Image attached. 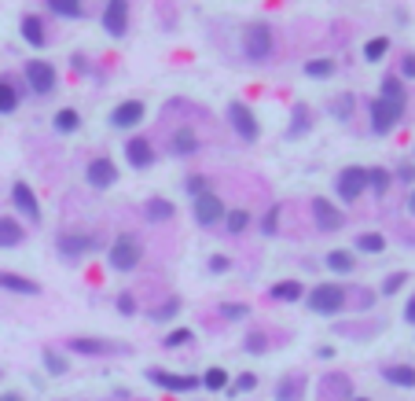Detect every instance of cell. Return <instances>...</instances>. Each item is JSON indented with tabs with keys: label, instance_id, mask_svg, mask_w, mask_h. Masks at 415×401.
I'll return each instance as SVG.
<instances>
[{
	"label": "cell",
	"instance_id": "cell-1",
	"mask_svg": "<svg viewBox=\"0 0 415 401\" xmlns=\"http://www.w3.org/2000/svg\"><path fill=\"white\" fill-rule=\"evenodd\" d=\"M305 302H309L313 313L320 316H335L345 309V291L338 284H316L313 291H305Z\"/></svg>",
	"mask_w": 415,
	"mask_h": 401
},
{
	"label": "cell",
	"instance_id": "cell-2",
	"mask_svg": "<svg viewBox=\"0 0 415 401\" xmlns=\"http://www.w3.org/2000/svg\"><path fill=\"white\" fill-rule=\"evenodd\" d=\"M144 258V243L136 236H118L111 243V255H107V262H111L114 272H129V269H136Z\"/></svg>",
	"mask_w": 415,
	"mask_h": 401
},
{
	"label": "cell",
	"instance_id": "cell-3",
	"mask_svg": "<svg viewBox=\"0 0 415 401\" xmlns=\"http://www.w3.org/2000/svg\"><path fill=\"white\" fill-rule=\"evenodd\" d=\"M243 52L250 63H261V59H269L272 55V30L265 23H250L243 30Z\"/></svg>",
	"mask_w": 415,
	"mask_h": 401
},
{
	"label": "cell",
	"instance_id": "cell-4",
	"mask_svg": "<svg viewBox=\"0 0 415 401\" xmlns=\"http://www.w3.org/2000/svg\"><path fill=\"white\" fill-rule=\"evenodd\" d=\"M228 122H232V129H235V137H239V140L254 144V140L261 137V125H257V118H254V111L247 107V103L232 100V103H228Z\"/></svg>",
	"mask_w": 415,
	"mask_h": 401
},
{
	"label": "cell",
	"instance_id": "cell-5",
	"mask_svg": "<svg viewBox=\"0 0 415 401\" xmlns=\"http://www.w3.org/2000/svg\"><path fill=\"white\" fill-rule=\"evenodd\" d=\"M147 379L155 387L169 390V394H188V390H199L203 387L199 375H177V372H162V368H147Z\"/></svg>",
	"mask_w": 415,
	"mask_h": 401
},
{
	"label": "cell",
	"instance_id": "cell-6",
	"mask_svg": "<svg viewBox=\"0 0 415 401\" xmlns=\"http://www.w3.org/2000/svg\"><path fill=\"white\" fill-rule=\"evenodd\" d=\"M26 81H30V89H33V96H48L52 89H55V67L48 59H30L26 63Z\"/></svg>",
	"mask_w": 415,
	"mask_h": 401
},
{
	"label": "cell",
	"instance_id": "cell-7",
	"mask_svg": "<svg viewBox=\"0 0 415 401\" xmlns=\"http://www.w3.org/2000/svg\"><path fill=\"white\" fill-rule=\"evenodd\" d=\"M335 188H338V196L345 203H357L364 196V188H367V170L364 166H345V170L338 173V181H335Z\"/></svg>",
	"mask_w": 415,
	"mask_h": 401
},
{
	"label": "cell",
	"instance_id": "cell-8",
	"mask_svg": "<svg viewBox=\"0 0 415 401\" xmlns=\"http://www.w3.org/2000/svg\"><path fill=\"white\" fill-rule=\"evenodd\" d=\"M401 114H404V107H397V103H386L382 96L371 100V129H375L379 137H386L393 125L401 122Z\"/></svg>",
	"mask_w": 415,
	"mask_h": 401
},
{
	"label": "cell",
	"instance_id": "cell-9",
	"mask_svg": "<svg viewBox=\"0 0 415 401\" xmlns=\"http://www.w3.org/2000/svg\"><path fill=\"white\" fill-rule=\"evenodd\" d=\"M103 30L111 33L114 41L125 37V30H129V0H107V8H103Z\"/></svg>",
	"mask_w": 415,
	"mask_h": 401
},
{
	"label": "cell",
	"instance_id": "cell-10",
	"mask_svg": "<svg viewBox=\"0 0 415 401\" xmlns=\"http://www.w3.org/2000/svg\"><path fill=\"white\" fill-rule=\"evenodd\" d=\"M67 350H74V353H81V357H111V353H125L129 346L111 343V339H85V335H77V339L67 343Z\"/></svg>",
	"mask_w": 415,
	"mask_h": 401
},
{
	"label": "cell",
	"instance_id": "cell-11",
	"mask_svg": "<svg viewBox=\"0 0 415 401\" xmlns=\"http://www.w3.org/2000/svg\"><path fill=\"white\" fill-rule=\"evenodd\" d=\"M85 177H89V184L92 188H111V184H118V166L107 159V155H99V159H92L89 162V170H85Z\"/></svg>",
	"mask_w": 415,
	"mask_h": 401
},
{
	"label": "cell",
	"instance_id": "cell-12",
	"mask_svg": "<svg viewBox=\"0 0 415 401\" xmlns=\"http://www.w3.org/2000/svg\"><path fill=\"white\" fill-rule=\"evenodd\" d=\"M144 114H147V107L140 100H125V103H118V107L111 111V125L114 129H133V125L144 122Z\"/></svg>",
	"mask_w": 415,
	"mask_h": 401
},
{
	"label": "cell",
	"instance_id": "cell-13",
	"mask_svg": "<svg viewBox=\"0 0 415 401\" xmlns=\"http://www.w3.org/2000/svg\"><path fill=\"white\" fill-rule=\"evenodd\" d=\"M225 214H228L225 203L217 199L213 192H206V196L195 199V221H199V225H217V221H225Z\"/></svg>",
	"mask_w": 415,
	"mask_h": 401
},
{
	"label": "cell",
	"instance_id": "cell-14",
	"mask_svg": "<svg viewBox=\"0 0 415 401\" xmlns=\"http://www.w3.org/2000/svg\"><path fill=\"white\" fill-rule=\"evenodd\" d=\"M313 218H316V225L320 228H327V232H338L342 225H345V214L335 206V203H327L323 196H316L313 199Z\"/></svg>",
	"mask_w": 415,
	"mask_h": 401
},
{
	"label": "cell",
	"instance_id": "cell-15",
	"mask_svg": "<svg viewBox=\"0 0 415 401\" xmlns=\"http://www.w3.org/2000/svg\"><path fill=\"white\" fill-rule=\"evenodd\" d=\"M11 203H15L18 214H26L30 221H37V218H41V203H37L33 188H30L26 181H15V188H11Z\"/></svg>",
	"mask_w": 415,
	"mask_h": 401
},
{
	"label": "cell",
	"instance_id": "cell-16",
	"mask_svg": "<svg viewBox=\"0 0 415 401\" xmlns=\"http://www.w3.org/2000/svg\"><path fill=\"white\" fill-rule=\"evenodd\" d=\"M125 159H129L133 170H147V166L155 162V147H151L147 137H133V140L125 144Z\"/></svg>",
	"mask_w": 415,
	"mask_h": 401
},
{
	"label": "cell",
	"instance_id": "cell-17",
	"mask_svg": "<svg viewBox=\"0 0 415 401\" xmlns=\"http://www.w3.org/2000/svg\"><path fill=\"white\" fill-rule=\"evenodd\" d=\"M169 147H173V155L188 159V155H195V151H199V137H195V129H191V125H180V129L173 133Z\"/></svg>",
	"mask_w": 415,
	"mask_h": 401
},
{
	"label": "cell",
	"instance_id": "cell-18",
	"mask_svg": "<svg viewBox=\"0 0 415 401\" xmlns=\"http://www.w3.org/2000/svg\"><path fill=\"white\" fill-rule=\"evenodd\" d=\"M0 287L11 291V294H41V284L30 277H18V272H4L0 269Z\"/></svg>",
	"mask_w": 415,
	"mask_h": 401
},
{
	"label": "cell",
	"instance_id": "cell-19",
	"mask_svg": "<svg viewBox=\"0 0 415 401\" xmlns=\"http://www.w3.org/2000/svg\"><path fill=\"white\" fill-rule=\"evenodd\" d=\"M89 250H96L92 236H63L59 240V255L63 258H81V255H89Z\"/></svg>",
	"mask_w": 415,
	"mask_h": 401
},
{
	"label": "cell",
	"instance_id": "cell-20",
	"mask_svg": "<svg viewBox=\"0 0 415 401\" xmlns=\"http://www.w3.org/2000/svg\"><path fill=\"white\" fill-rule=\"evenodd\" d=\"M382 379L386 383H393V387H415V368L411 365H386L382 368Z\"/></svg>",
	"mask_w": 415,
	"mask_h": 401
},
{
	"label": "cell",
	"instance_id": "cell-21",
	"mask_svg": "<svg viewBox=\"0 0 415 401\" xmlns=\"http://www.w3.org/2000/svg\"><path fill=\"white\" fill-rule=\"evenodd\" d=\"M26 240V232H23V225H18L15 218H0V247H18Z\"/></svg>",
	"mask_w": 415,
	"mask_h": 401
},
{
	"label": "cell",
	"instance_id": "cell-22",
	"mask_svg": "<svg viewBox=\"0 0 415 401\" xmlns=\"http://www.w3.org/2000/svg\"><path fill=\"white\" fill-rule=\"evenodd\" d=\"M269 294H272L276 302H301L305 299V287L298 280H279V284H272Z\"/></svg>",
	"mask_w": 415,
	"mask_h": 401
},
{
	"label": "cell",
	"instance_id": "cell-23",
	"mask_svg": "<svg viewBox=\"0 0 415 401\" xmlns=\"http://www.w3.org/2000/svg\"><path fill=\"white\" fill-rule=\"evenodd\" d=\"M23 41H26V45H33V48H41V45H45V23H41V18L37 15H23Z\"/></svg>",
	"mask_w": 415,
	"mask_h": 401
},
{
	"label": "cell",
	"instance_id": "cell-24",
	"mask_svg": "<svg viewBox=\"0 0 415 401\" xmlns=\"http://www.w3.org/2000/svg\"><path fill=\"white\" fill-rule=\"evenodd\" d=\"M173 214H177V206H173L169 199H147V206H144L147 221H169Z\"/></svg>",
	"mask_w": 415,
	"mask_h": 401
},
{
	"label": "cell",
	"instance_id": "cell-25",
	"mask_svg": "<svg viewBox=\"0 0 415 401\" xmlns=\"http://www.w3.org/2000/svg\"><path fill=\"white\" fill-rule=\"evenodd\" d=\"M52 125H55V133H77L81 129V114L74 107H63V111H55Z\"/></svg>",
	"mask_w": 415,
	"mask_h": 401
},
{
	"label": "cell",
	"instance_id": "cell-26",
	"mask_svg": "<svg viewBox=\"0 0 415 401\" xmlns=\"http://www.w3.org/2000/svg\"><path fill=\"white\" fill-rule=\"evenodd\" d=\"M382 100L386 103H397V107H404V85H401V77H393V74H386L382 77Z\"/></svg>",
	"mask_w": 415,
	"mask_h": 401
},
{
	"label": "cell",
	"instance_id": "cell-27",
	"mask_svg": "<svg viewBox=\"0 0 415 401\" xmlns=\"http://www.w3.org/2000/svg\"><path fill=\"white\" fill-rule=\"evenodd\" d=\"M327 269H331V272H353L357 258L349 255V250H327Z\"/></svg>",
	"mask_w": 415,
	"mask_h": 401
},
{
	"label": "cell",
	"instance_id": "cell-28",
	"mask_svg": "<svg viewBox=\"0 0 415 401\" xmlns=\"http://www.w3.org/2000/svg\"><path fill=\"white\" fill-rule=\"evenodd\" d=\"M393 184V177H389V170H382V166H371L367 170V188L375 196H386V188Z\"/></svg>",
	"mask_w": 415,
	"mask_h": 401
},
{
	"label": "cell",
	"instance_id": "cell-29",
	"mask_svg": "<svg viewBox=\"0 0 415 401\" xmlns=\"http://www.w3.org/2000/svg\"><path fill=\"white\" fill-rule=\"evenodd\" d=\"M15 107H18V89L8 77H0V114H11Z\"/></svg>",
	"mask_w": 415,
	"mask_h": 401
},
{
	"label": "cell",
	"instance_id": "cell-30",
	"mask_svg": "<svg viewBox=\"0 0 415 401\" xmlns=\"http://www.w3.org/2000/svg\"><path fill=\"white\" fill-rule=\"evenodd\" d=\"M357 250H364V255H382L386 236H379V232H364V236H357Z\"/></svg>",
	"mask_w": 415,
	"mask_h": 401
},
{
	"label": "cell",
	"instance_id": "cell-31",
	"mask_svg": "<svg viewBox=\"0 0 415 401\" xmlns=\"http://www.w3.org/2000/svg\"><path fill=\"white\" fill-rule=\"evenodd\" d=\"M48 8H52L55 15H63V18H81V15H85L81 0H48Z\"/></svg>",
	"mask_w": 415,
	"mask_h": 401
},
{
	"label": "cell",
	"instance_id": "cell-32",
	"mask_svg": "<svg viewBox=\"0 0 415 401\" xmlns=\"http://www.w3.org/2000/svg\"><path fill=\"white\" fill-rule=\"evenodd\" d=\"M386 52H389V37H371L367 45H364V59L367 63H379Z\"/></svg>",
	"mask_w": 415,
	"mask_h": 401
},
{
	"label": "cell",
	"instance_id": "cell-33",
	"mask_svg": "<svg viewBox=\"0 0 415 401\" xmlns=\"http://www.w3.org/2000/svg\"><path fill=\"white\" fill-rule=\"evenodd\" d=\"M305 74H309V77H331L335 74V59H309V63H305Z\"/></svg>",
	"mask_w": 415,
	"mask_h": 401
},
{
	"label": "cell",
	"instance_id": "cell-34",
	"mask_svg": "<svg viewBox=\"0 0 415 401\" xmlns=\"http://www.w3.org/2000/svg\"><path fill=\"white\" fill-rule=\"evenodd\" d=\"M225 225H228L232 236H239L243 228H250V214H247V210H228V214H225Z\"/></svg>",
	"mask_w": 415,
	"mask_h": 401
},
{
	"label": "cell",
	"instance_id": "cell-35",
	"mask_svg": "<svg viewBox=\"0 0 415 401\" xmlns=\"http://www.w3.org/2000/svg\"><path fill=\"white\" fill-rule=\"evenodd\" d=\"M243 350H247V353H269V335H265V331H247Z\"/></svg>",
	"mask_w": 415,
	"mask_h": 401
},
{
	"label": "cell",
	"instance_id": "cell-36",
	"mask_svg": "<svg viewBox=\"0 0 415 401\" xmlns=\"http://www.w3.org/2000/svg\"><path fill=\"white\" fill-rule=\"evenodd\" d=\"M180 313V299H166L158 309H151V321H173Z\"/></svg>",
	"mask_w": 415,
	"mask_h": 401
},
{
	"label": "cell",
	"instance_id": "cell-37",
	"mask_svg": "<svg viewBox=\"0 0 415 401\" xmlns=\"http://www.w3.org/2000/svg\"><path fill=\"white\" fill-rule=\"evenodd\" d=\"M203 387H206V390H225V387H228V372H225V368H210V372L203 375Z\"/></svg>",
	"mask_w": 415,
	"mask_h": 401
},
{
	"label": "cell",
	"instance_id": "cell-38",
	"mask_svg": "<svg viewBox=\"0 0 415 401\" xmlns=\"http://www.w3.org/2000/svg\"><path fill=\"white\" fill-rule=\"evenodd\" d=\"M254 387H257V375H254V372H239V375H235V383H232V390H228V394H232V397H235V394H250Z\"/></svg>",
	"mask_w": 415,
	"mask_h": 401
},
{
	"label": "cell",
	"instance_id": "cell-39",
	"mask_svg": "<svg viewBox=\"0 0 415 401\" xmlns=\"http://www.w3.org/2000/svg\"><path fill=\"white\" fill-rule=\"evenodd\" d=\"M261 232H265V236H276L279 232V206H272L265 218H261Z\"/></svg>",
	"mask_w": 415,
	"mask_h": 401
},
{
	"label": "cell",
	"instance_id": "cell-40",
	"mask_svg": "<svg viewBox=\"0 0 415 401\" xmlns=\"http://www.w3.org/2000/svg\"><path fill=\"white\" fill-rule=\"evenodd\" d=\"M45 368H48L52 375H63V372H67V361H63L55 350H45Z\"/></svg>",
	"mask_w": 415,
	"mask_h": 401
},
{
	"label": "cell",
	"instance_id": "cell-41",
	"mask_svg": "<svg viewBox=\"0 0 415 401\" xmlns=\"http://www.w3.org/2000/svg\"><path fill=\"white\" fill-rule=\"evenodd\" d=\"M162 343H166L169 350H173V346H184V343H191V331H188V328H173Z\"/></svg>",
	"mask_w": 415,
	"mask_h": 401
},
{
	"label": "cell",
	"instance_id": "cell-42",
	"mask_svg": "<svg viewBox=\"0 0 415 401\" xmlns=\"http://www.w3.org/2000/svg\"><path fill=\"white\" fill-rule=\"evenodd\" d=\"M184 188H188V192H191L195 199H199V196H206V192H210V181L195 173V177H188V184H184Z\"/></svg>",
	"mask_w": 415,
	"mask_h": 401
},
{
	"label": "cell",
	"instance_id": "cell-43",
	"mask_svg": "<svg viewBox=\"0 0 415 401\" xmlns=\"http://www.w3.org/2000/svg\"><path fill=\"white\" fill-rule=\"evenodd\" d=\"M404 280H408V272H393V277H386V280H382V294L401 291V287H404Z\"/></svg>",
	"mask_w": 415,
	"mask_h": 401
},
{
	"label": "cell",
	"instance_id": "cell-44",
	"mask_svg": "<svg viewBox=\"0 0 415 401\" xmlns=\"http://www.w3.org/2000/svg\"><path fill=\"white\" fill-rule=\"evenodd\" d=\"M305 129H309V111H294V125H291V137H298V133H305Z\"/></svg>",
	"mask_w": 415,
	"mask_h": 401
},
{
	"label": "cell",
	"instance_id": "cell-45",
	"mask_svg": "<svg viewBox=\"0 0 415 401\" xmlns=\"http://www.w3.org/2000/svg\"><path fill=\"white\" fill-rule=\"evenodd\" d=\"M221 313H225V316H228V321H243V316H247V313H250V306H243V302H239V306H225V309H221Z\"/></svg>",
	"mask_w": 415,
	"mask_h": 401
},
{
	"label": "cell",
	"instance_id": "cell-46",
	"mask_svg": "<svg viewBox=\"0 0 415 401\" xmlns=\"http://www.w3.org/2000/svg\"><path fill=\"white\" fill-rule=\"evenodd\" d=\"M228 269H232V262L225 255H210V272H228Z\"/></svg>",
	"mask_w": 415,
	"mask_h": 401
},
{
	"label": "cell",
	"instance_id": "cell-47",
	"mask_svg": "<svg viewBox=\"0 0 415 401\" xmlns=\"http://www.w3.org/2000/svg\"><path fill=\"white\" fill-rule=\"evenodd\" d=\"M118 313H125V316L136 313V299H133V294H122V299H118Z\"/></svg>",
	"mask_w": 415,
	"mask_h": 401
},
{
	"label": "cell",
	"instance_id": "cell-48",
	"mask_svg": "<svg viewBox=\"0 0 415 401\" xmlns=\"http://www.w3.org/2000/svg\"><path fill=\"white\" fill-rule=\"evenodd\" d=\"M349 103H353V96H349V92H342V100L335 103V107H331V111H335L338 118H345V114H349Z\"/></svg>",
	"mask_w": 415,
	"mask_h": 401
},
{
	"label": "cell",
	"instance_id": "cell-49",
	"mask_svg": "<svg viewBox=\"0 0 415 401\" xmlns=\"http://www.w3.org/2000/svg\"><path fill=\"white\" fill-rule=\"evenodd\" d=\"M401 74H404V77H415V55H404V63H401Z\"/></svg>",
	"mask_w": 415,
	"mask_h": 401
},
{
	"label": "cell",
	"instance_id": "cell-50",
	"mask_svg": "<svg viewBox=\"0 0 415 401\" xmlns=\"http://www.w3.org/2000/svg\"><path fill=\"white\" fill-rule=\"evenodd\" d=\"M397 173H401V181H408V184H415V166H408V162H404V166H401V170H397Z\"/></svg>",
	"mask_w": 415,
	"mask_h": 401
},
{
	"label": "cell",
	"instance_id": "cell-51",
	"mask_svg": "<svg viewBox=\"0 0 415 401\" xmlns=\"http://www.w3.org/2000/svg\"><path fill=\"white\" fill-rule=\"evenodd\" d=\"M404 321H408V324H415V294H411V302L404 306Z\"/></svg>",
	"mask_w": 415,
	"mask_h": 401
},
{
	"label": "cell",
	"instance_id": "cell-52",
	"mask_svg": "<svg viewBox=\"0 0 415 401\" xmlns=\"http://www.w3.org/2000/svg\"><path fill=\"white\" fill-rule=\"evenodd\" d=\"M0 401H23V394H0Z\"/></svg>",
	"mask_w": 415,
	"mask_h": 401
},
{
	"label": "cell",
	"instance_id": "cell-53",
	"mask_svg": "<svg viewBox=\"0 0 415 401\" xmlns=\"http://www.w3.org/2000/svg\"><path fill=\"white\" fill-rule=\"evenodd\" d=\"M408 210H411V214H415V192L408 196Z\"/></svg>",
	"mask_w": 415,
	"mask_h": 401
},
{
	"label": "cell",
	"instance_id": "cell-54",
	"mask_svg": "<svg viewBox=\"0 0 415 401\" xmlns=\"http://www.w3.org/2000/svg\"><path fill=\"white\" fill-rule=\"evenodd\" d=\"M349 401H367V397H349Z\"/></svg>",
	"mask_w": 415,
	"mask_h": 401
}]
</instances>
